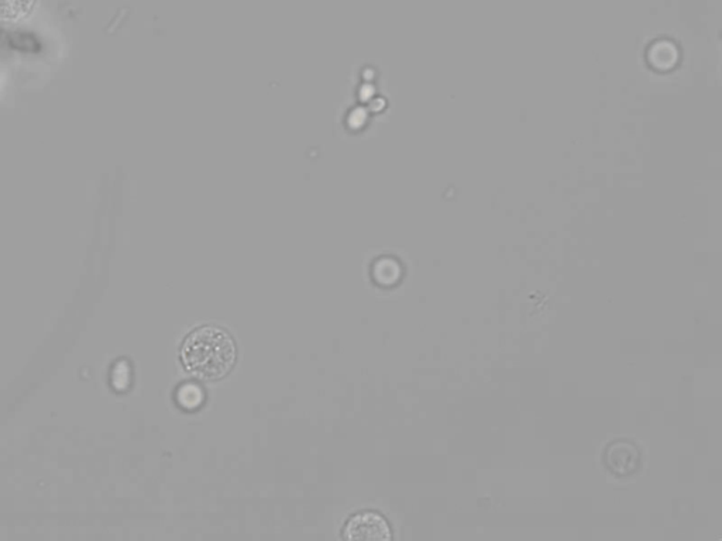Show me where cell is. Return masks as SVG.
<instances>
[{
    "instance_id": "cell-1",
    "label": "cell",
    "mask_w": 722,
    "mask_h": 541,
    "mask_svg": "<svg viewBox=\"0 0 722 541\" xmlns=\"http://www.w3.org/2000/svg\"><path fill=\"white\" fill-rule=\"evenodd\" d=\"M236 344L229 333L215 326L193 330L184 341L181 359L185 368L206 381L220 379L236 363Z\"/></svg>"
},
{
    "instance_id": "cell-2",
    "label": "cell",
    "mask_w": 722,
    "mask_h": 541,
    "mask_svg": "<svg viewBox=\"0 0 722 541\" xmlns=\"http://www.w3.org/2000/svg\"><path fill=\"white\" fill-rule=\"evenodd\" d=\"M343 535L352 541H388L391 540V529L381 515L361 512L348 522Z\"/></svg>"
},
{
    "instance_id": "cell-3",
    "label": "cell",
    "mask_w": 722,
    "mask_h": 541,
    "mask_svg": "<svg viewBox=\"0 0 722 541\" xmlns=\"http://www.w3.org/2000/svg\"><path fill=\"white\" fill-rule=\"evenodd\" d=\"M605 464L614 475L628 477L638 471L640 453L631 442L616 440L611 443L605 451Z\"/></svg>"
},
{
    "instance_id": "cell-4",
    "label": "cell",
    "mask_w": 722,
    "mask_h": 541,
    "mask_svg": "<svg viewBox=\"0 0 722 541\" xmlns=\"http://www.w3.org/2000/svg\"><path fill=\"white\" fill-rule=\"evenodd\" d=\"M36 0H0V20L19 21L32 9Z\"/></svg>"
},
{
    "instance_id": "cell-5",
    "label": "cell",
    "mask_w": 722,
    "mask_h": 541,
    "mask_svg": "<svg viewBox=\"0 0 722 541\" xmlns=\"http://www.w3.org/2000/svg\"><path fill=\"white\" fill-rule=\"evenodd\" d=\"M177 401L184 409L193 410L202 405L203 392L196 385H192V383L182 385L177 392Z\"/></svg>"
}]
</instances>
